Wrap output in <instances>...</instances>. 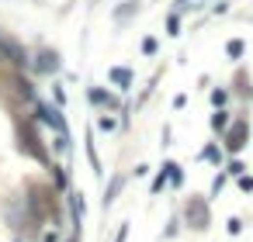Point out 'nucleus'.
<instances>
[{
	"label": "nucleus",
	"mask_w": 253,
	"mask_h": 242,
	"mask_svg": "<svg viewBox=\"0 0 253 242\" xmlns=\"http://www.w3.org/2000/svg\"><path fill=\"white\" fill-rule=\"evenodd\" d=\"M42 242H59V239H56L52 232H45V239H42Z\"/></svg>",
	"instance_id": "10"
},
{
	"label": "nucleus",
	"mask_w": 253,
	"mask_h": 242,
	"mask_svg": "<svg viewBox=\"0 0 253 242\" xmlns=\"http://www.w3.org/2000/svg\"><path fill=\"white\" fill-rule=\"evenodd\" d=\"M226 52H229L232 59H239V56H243V42H239V38H232V42L226 45Z\"/></svg>",
	"instance_id": "3"
},
{
	"label": "nucleus",
	"mask_w": 253,
	"mask_h": 242,
	"mask_svg": "<svg viewBox=\"0 0 253 242\" xmlns=\"http://www.w3.org/2000/svg\"><path fill=\"white\" fill-rule=\"evenodd\" d=\"M163 187H167V170H163V173H160V177H156V180H153V194H160V190H163Z\"/></svg>",
	"instance_id": "7"
},
{
	"label": "nucleus",
	"mask_w": 253,
	"mask_h": 242,
	"mask_svg": "<svg viewBox=\"0 0 253 242\" xmlns=\"http://www.w3.org/2000/svg\"><path fill=\"white\" fill-rule=\"evenodd\" d=\"M167 35H180V18H177V14H170V21H167Z\"/></svg>",
	"instance_id": "5"
},
{
	"label": "nucleus",
	"mask_w": 253,
	"mask_h": 242,
	"mask_svg": "<svg viewBox=\"0 0 253 242\" xmlns=\"http://www.w3.org/2000/svg\"><path fill=\"white\" fill-rule=\"evenodd\" d=\"M90 101H94V104H115L111 97H104V90H90Z\"/></svg>",
	"instance_id": "6"
},
{
	"label": "nucleus",
	"mask_w": 253,
	"mask_h": 242,
	"mask_svg": "<svg viewBox=\"0 0 253 242\" xmlns=\"http://www.w3.org/2000/svg\"><path fill=\"white\" fill-rule=\"evenodd\" d=\"M97 125H101V128H104V132H107V128H115V118H107V114H104V118H101V121H97Z\"/></svg>",
	"instance_id": "9"
},
{
	"label": "nucleus",
	"mask_w": 253,
	"mask_h": 242,
	"mask_svg": "<svg viewBox=\"0 0 253 242\" xmlns=\"http://www.w3.org/2000/svg\"><path fill=\"white\" fill-rule=\"evenodd\" d=\"M226 125H229V118H226V111H219V114L211 118V128H219V132H222Z\"/></svg>",
	"instance_id": "4"
},
{
	"label": "nucleus",
	"mask_w": 253,
	"mask_h": 242,
	"mask_svg": "<svg viewBox=\"0 0 253 242\" xmlns=\"http://www.w3.org/2000/svg\"><path fill=\"white\" fill-rule=\"evenodd\" d=\"M111 80H115V83H122V87H128V83H132L128 69H111Z\"/></svg>",
	"instance_id": "2"
},
{
	"label": "nucleus",
	"mask_w": 253,
	"mask_h": 242,
	"mask_svg": "<svg viewBox=\"0 0 253 242\" xmlns=\"http://www.w3.org/2000/svg\"><path fill=\"white\" fill-rule=\"evenodd\" d=\"M211 104H215V107H222V104H226V94H222V90H215V94H211Z\"/></svg>",
	"instance_id": "8"
},
{
	"label": "nucleus",
	"mask_w": 253,
	"mask_h": 242,
	"mask_svg": "<svg viewBox=\"0 0 253 242\" xmlns=\"http://www.w3.org/2000/svg\"><path fill=\"white\" fill-rule=\"evenodd\" d=\"M246 139H250V128H246V125H236V128L229 132V139H226L229 152H239V149L246 145Z\"/></svg>",
	"instance_id": "1"
}]
</instances>
